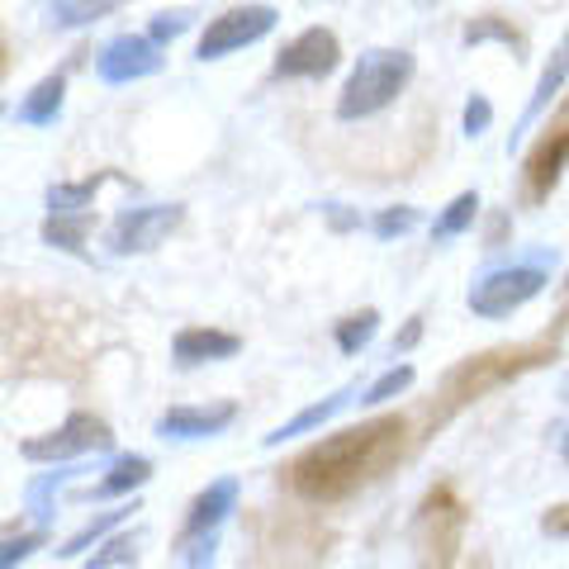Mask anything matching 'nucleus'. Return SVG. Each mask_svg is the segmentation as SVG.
<instances>
[{
    "mask_svg": "<svg viewBox=\"0 0 569 569\" xmlns=\"http://www.w3.org/2000/svg\"><path fill=\"white\" fill-rule=\"evenodd\" d=\"M403 447V418H376L361 427H347L337 437H323L318 447H309L295 460L290 485L295 493L313 498V503H332V498H347L361 485H370L389 460Z\"/></svg>",
    "mask_w": 569,
    "mask_h": 569,
    "instance_id": "1",
    "label": "nucleus"
},
{
    "mask_svg": "<svg viewBox=\"0 0 569 569\" xmlns=\"http://www.w3.org/2000/svg\"><path fill=\"white\" fill-rule=\"evenodd\" d=\"M413 67H418L413 52H403V48H370V52H361V62L351 67L342 96H337V119L356 123V119H370V114L389 110V104L408 91Z\"/></svg>",
    "mask_w": 569,
    "mask_h": 569,
    "instance_id": "2",
    "label": "nucleus"
},
{
    "mask_svg": "<svg viewBox=\"0 0 569 569\" xmlns=\"http://www.w3.org/2000/svg\"><path fill=\"white\" fill-rule=\"evenodd\" d=\"M556 261V257H546L537 252L531 261H508V266H493V271H485L475 284H470V295H466V305L475 318H489V323H498V318H512L518 309H527L531 299H537L546 290V266Z\"/></svg>",
    "mask_w": 569,
    "mask_h": 569,
    "instance_id": "3",
    "label": "nucleus"
},
{
    "mask_svg": "<svg viewBox=\"0 0 569 569\" xmlns=\"http://www.w3.org/2000/svg\"><path fill=\"white\" fill-rule=\"evenodd\" d=\"M114 447V432L110 422L96 418V413H71L62 427H52L43 437H29L24 441V460H43V466H67L77 456H96V451H110Z\"/></svg>",
    "mask_w": 569,
    "mask_h": 569,
    "instance_id": "4",
    "label": "nucleus"
},
{
    "mask_svg": "<svg viewBox=\"0 0 569 569\" xmlns=\"http://www.w3.org/2000/svg\"><path fill=\"white\" fill-rule=\"evenodd\" d=\"M186 209L181 204H138V209H123L119 219L110 223V233H104V247H110L114 257H138V252H152V247H162L176 228H181Z\"/></svg>",
    "mask_w": 569,
    "mask_h": 569,
    "instance_id": "5",
    "label": "nucleus"
},
{
    "mask_svg": "<svg viewBox=\"0 0 569 569\" xmlns=\"http://www.w3.org/2000/svg\"><path fill=\"white\" fill-rule=\"evenodd\" d=\"M276 20H280V14H276L271 6H238V10H223L219 20H209V29H204V39H200V62H219V58H228V52L261 43L266 33L276 29Z\"/></svg>",
    "mask_w": 569,
    "mask_h": 569,
    "instance_id": "6",
    "label": "nucleus"
},
{
    "mask_svg": "<svg viewBox=\"0 0 569 569\" xmlns=\"http://www.w3.org/2000/svg\"><path fill=\"white\" fill-rule=\"evenodd\" d=\"M96 71L104 86H129L142 77H157L162 71V43H152L148 33H119V39L100 48Z\"/></svg>",
    "mask_w": 569,
    "mask_h": 569,
    "instance_id": "7",
    "label": "nucleus"
},
{
    "mask_svg": "<svg viewBox=\"0 0 569 569\" xmlns=\"http://www.w3.org/2000/svg\"><path fill=\"white\" fill-rule=\"evenodd\" d=\"M238 418V403H181V408H167L157 418V437L167 441H204V437H219L228 432Z\"/></svg>",
    "mask_w": 569,
    "mask_h": 569,
    "instance_id": "8",
    "label": "nucleus"
},
{
    "mask_svg": "<svg viewBox=\"0 0 569 569\" xmlns=\"http://www.w3.org/2000/svg\"><path fill=\"white\" fill-rule=\"evenodd\" d=\"M342 58L332 29H305L299 39H290L276 58V77H328Z\"/></svg>",
    "mask_w": 569,
    "mask_h": 569,
    "instance_id": "9",
    "label": "nucleus"
},
{
    "mask_svg": "<svg viewBox=\"0 0 569 569\" xmlns=\"http://www.w3.org/2000/svg\"><path fill=\"white\" fill-rule=\"evenodd\" d=\"M238 479H213L209 489L194 493V503L186 512V527H181V546L200 541V537H219V527L228 522V512L238 508Z\"/></svg>",
    "mask_w": 569,
    "mask_h": 569,
    "instance_id": "10",
    "label": "nucleus"
},
{
    "mask_svg": "<svg viewBox=\"0 0 569 569\" xmlns=\"http://www.w3.org/2000/svg\"><path fill=\"white\" fill-rule=\"evenodd\" d=\"M238 351H242V337H233V332H219V328H186V332H176V342H171L176 366L233 361Z\"/></svg>",
    "mask_w": 569,
    "mask_h": 569,
    "instance_id": "11",
    "label": "nucleus"
},
{
    "mask_svg": "<svg viewBox=\"0 0 569 569\" xmlns=\"http://www.w3.org/2000/svg\"><path fill=\"white\" fill-rule=\"evenodd\" d=\"M565 81H569V33L560 39V48L550 52V62L541 67V77H537V91H531V100H527V110H522V119H518V129H512V138H508V152H512V142H518L531 123H537L541 114H546V104L556 100L560 91H565Z\"/></svg>",
    "mask_w": 569,
    "mask_h": 569,
    "instance_id": "12",
    "label": "nucleus"
},
{
    "mask_svg": "<svg viewBox=\"0 0 569 569\" xmlns=\"http://www.w3.org/2000/svg\"><path fill=\"white\" fill-rule=\"evenodd\" d=\"M356 395H361V389H356V385H342V389H332L328 399H318V403H309V408H299V413H295L290 422H280L276 432L266 437V447H284V441H290V437L318 432V427H323V422H332V418L342 413V408H347V403H351Z\"/></svg>",
    "mask_w": 569,
    "mask_h": 569,
    "instance_id": "13",
    "label": "nucleus"
},
{
    "mask_svg": "<svg viewBox=\"0 0 569 569\" xmlns=\"http://www.w3.org/2000/svg\"><path fill=\"white\" fill-rule=\"evenodd\" d=\"M62 100H67V77H62V71H52V77H43V81L20 100L14 119L29 123V129H48V123H58Z\"/></svg>",
    "mask_w": 569,
    "mask_h": 569,
    "instance_id": "14",
    "label": "nucleus"
},
{
    "mask_svg": "<svg viewBox=\"0 0 569 569\" xmlns=\"http://www.w3.org/2000/svg\"><path fill=\"white\" fill-rule=\"evenodd\" d=\"M152 479V460L148 456H119L110 470H104V479L96 489H86V498H129L133 489H142Z\"/></svg>",
    "mask_w": 569,
    "mask_h": 569,
    "instance_id": "15",
    "label": "nucleus"
},
{
    "mask_svg": "<svg viewBox=\"0 0 569 569\" xmlns=\"http://www.w3.org/2000/svg\"><path fill=\"white\" fill-rule=\"evenodd\" d=\"M129 512H138V508H129V503H123V508H110V512H100V518L96 522H86L81 531H77V537H67L58 550H52V556H58V560H81L86 556V550H91V546H100L104 537H110V531L123 522V518H129Z\"/></svg>",
    "mask_w": 569,
    "mask_h": 569,
    "instance_id": "16",
    "label": "nucleus"
},
{
    "mask_svg": "<svg viewBox=\"0 0 569 569\" xmlns=\"http://www.w3.org/2000/svg\"><path fill=\"white\" fill-rule=\"evenodd\" d=\"M565 157H569V129H560L556 133V142H541V152L531 157V190L537 194H546L550 186L560 181V167H565Z\"/></svg>",
    "mask_w": 569,
    "mask_h": 569,
    "instance_id": "17",
    "label": "nucleus"
},
{
    "mask_svg": "<svg viewBox=\"0 0 569 569\" xmlns=\"http://www.w3.org/2000/svg\"><path fill=\"white\" fill-rule=\"evenodd\" d=\"M475 219H479V194H475V190L456 194V200L437 213V223H432V242H451V238H460Z\"/></svg>",
    "mask_w": 569,
    "mask_h": 569,
    "instance_id": "18",
    "label": "nucleus"
},
{
    "mask_svg": "<svg viewBox=\"0 0 569 569\" xmlns=\"http://www.w3.org/2000/svg\"><path fill=\"white\" fill-rule=\"evenodd\" d=\"M77 475H81V470L58 466V470H48L43 479H33L29 493H24V498H29V518L39 522V527H43V522H52V512H58V508H52V498H58V489L67 485V479H77Z\"/></svg>",
    "mask_w": 569,
    "mask_h": 569,
    "instance_id": "19",
    "label": "nucleus"
},
{
    "mask_svg": "<svg viewBox=\"0 0 569 569\" xmlns=\"http://www.w3.org/2000/svg\"><path fill=\"white\" fill-rule=\"evenodd\" d=\"M138 541H142V531L104 537L96 556H86V569H123V565H138Z\"/></svg>",
    "mask_w": 569,
    "mask_h": 569,
    "instance_id": "20",
    "label": "nucleus"
},
{
    "mask_svg": "<svg viewBox=\"0 0 569 569\" xmlns=\"http://www.w3.org/2000/svg\"><path fill=\"white\" fill-rule=\"evenodd\" d=\"M86 213H48L43 223V242L48 247H62V252H81L86 247Z\"/></svg>",
    "mask_w": 569,
    "mask_h": 569,
    "instance_id": "21",
    "label": "nucleus"
},
{
    "mask_svg": "<svg viewBox=\"0 0 569 569\" xmlns=\"http://www.w3.org/2000/svg\"><path fill=\"white\" fill-rule=\"evenodd\" d=\"M376 328H380V313L376 309H361V313L342 318V323H337V347H342V356L366 351L370 342H376Z\"/></svg>",
    "mask_w": 569,
    "mask_h": 569,
    "instance_id": "22",
    "label": "nucleus"
},
{
    "mask_svg": "<svg viewBox=\"0 0 569 569\" xmlns=\"http://www.w3.org/2000/svg\"><path fill=\"white\" fill-rule=\"evenodd\" d=\"M114 6L119 0H58V6H52V24L58 29H81V24L100 20V14H110Z\"/></svg>",
    "mask_w": 569,
    "mask_h": 569,
    "instance_id": "23",
    "label": "nucleus"
},
{
    "mask_svg": "<svg viewBox=\"0 0 569 569\" xmlns=\"http://www.w3.org/2000/svg\"><path fill=\"white\" fill-rule=\"evenodd\" d=\"M413 380H418V376H413V366H389L376 385H366V389H361V403L380 408V403H389V399H399L403 389H413Z\"/></svg>",
    "mask_w": 569,
    "mask_h": 569,
    "instance_id": "24",
    "label": "nucleus"
},
{
    "mask_svg": "<svg viewBox=\"0 0 569 569\" xmlns=\"http://www.w3.org/2000/svg\"><path fill=\"white\" fill-rule=\"evenodd\" d=\"M100 181H77V186H52L48 190V213H86V204L96 200Z\"/></svg>",
    "mask_w": 569,
    "mask_h": 569,
    "instance_id": "25",
    "label": "nucleus"
},
{
    "mask_svg": "<svg viewBox=\"0 0 569 569\" xmlns=\"http://www.w3.org/2000/svg\"><path fill=\"white\" fill-rule=\"evenodd\" d=\"M190 24H194V10H162V14H152L148 39L152 43H171V39H181Z\"/></svg>",
    "mask_w": 569,
    "mask_h": 569,
    "instance_id": "26",
    "label": "nucleus"
},
{
    "mask_svg": "<svg viewBox=\"0 0 569 569\" xmlns=\"http://www.w3.org/2000/svg\"><path fill=\"white\" fill-rule=\"evenodd\" d=\"M33 550H43V531H24V537L0 541V569H20Z\"/></svg>",
    "mask_w": 569,
    "mask_h": 569,
    "instance_id": "27",
    "label": "nucleus"
},
{
    "mask_svg": "<svg viewBox=\"0 0 569 569\" xmlns=\"http://www.w3.org/2000/svg\"><path fill=\"white\" fill-rule=\"evenodd\" d=\"M418 228V209H408V204H395V209H385L380 219H376V238H403V233H413Z\"/></svg>",
    "mask_w": 569,
    "mask_h": 569,
    "instance_id": "28",
    "label": "nucleus"
},
{
    "mask_svg": "<svg viewBox=\"0 0 569 569\" xmlns=\"http://www.w3.org/2000/svg\"><path fill=\"white\" fill-rule=\"evenodd\" d=\"M489 123H493V104H489L485 96H475V100L466 104V133H470V138H479V133L489 129Z\"/></svg>",
    "mask_w": 569,
    "mask_h": 569,
    "instance_id": "29",
    "label": "nucleus"
},
{
    "mask_svg": "<svg viewBox=\"0 0 569 569\" xmlns=\"http://www.w3.org/2000/svg\"><path fill=\"white\" fill-rule=\"evenodd\" d=\"M328 209V219H332V228H361V219L356 213H342L347 204H323Z\"/></svg>",
    "mask_w": 569,
    "mask_h": 569,
    "instance_id": "30",
    "label": "nucleus"
},
{
    "mask_svg": "<svg viewBox=\"0 0 569 569\" xmlns=\"http://www.w3.org/2000/svg\"><path fill=\"white\" fill-rule=\"evenodd\" d=\"M418 337H422V318H413V323L403 328V337H395V356H399V351H408V347H413Z\"/></svg>",
    "mask_w": 569,
    "mask_h": 569,
    "instance_id": "31",
    "label": "nucleus"
},
{
    "mask_svg": "<svg viewBox=\"0 0 569 569\" xmlns=\"http://www.w3.org/2000/svg\"><path fill=\"white\" fill-rule=\"evenodd\" d=\"M560 456L569 460V427H565V437H560Z\"/></svg>",
    "mask_w": 569,
    "mask_h": 569,
    "instance_id": "32",
    "label": "nucleus"
},
{
    "mask_svg": "<svg viewBox=\"0 0 569 569\" xmlns=\"http://www.w3.org/2000/svg\"><path fill=\"white\" fill-rule=\"evenodd\" d=\"M560 399H565V403H569V376H565V380H560Z\"/></svg>",
    "mask_w": 569,
    "mask_h": 569,
    "instance_id": "33",
    "label": "nucleus"
},
{
    "mask_svg": "<svg viewBox=\"0 0 569 569\" xmlns=\"http://www.w3.org/2000/svg\"><path fill=\"white\" fill-rule=\"evenodd\" d=\"M0 114H6V104H0Z\"/></svg>",
    "mask_w": 569,
    "mask_h": 569,
    "instance_id": "34",
    "label": "nucleus"
}]
</instances>
